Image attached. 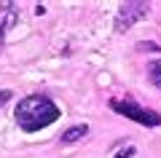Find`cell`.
I'll return each mask as SVG.
<instances>
[{
	"mask_svg": "<svg viewBox=\"0 0 161 158\" xmlns=\"http://www.w3.org/2000/svg\"><path fill=\"white\" fill-rule=\"evenodd\" d=\"M148 11H150V6L142 3V0H137V3H124L121 11H118V16H115V30H118V32H126L134 22H140L142 16H148Z\"/></svg>",
	"mask_w": 161,
	"mask_h": 158,
	"instance_id": "cell-3",
	"label": "cell"
},
{
	"mask_svg": "<svg viewBox=\"0 0 161 158\" xmlns=\"http://www.w3.org/2000/svg\"><path fill=\"white\" fill-rule=\"evenodd\" d=\"M110 107H113L118 115H124V118L137 121L140 126H161V113L148 110V107H140V105H134L132 99H110Z\"/></svg>",
	"mask_w": 161,
	"mask_h": 158,
	"instance_id": "cell-2",
	"label": "cell"
},
{
	"mask_svg": "<svg viewBox=\"0 0 161 158\" xmlns=\"http://www.w3.org/2000/svg\"><path fill=\"white\" fill-rule=\"evenodd\" d=\"M14 115H16V123L22 131L35 134V131L51 126L59 118V107H57V102L46 94H30L16 105V113Z\"/></svg>",
	"mask_w": 161,
	"mask_h": 158,
	"instance_id": "cell-1",
	"label": "cell"
},
{
	"mask_svg": "<svg viewBox=\"0 0 161 158\" xmlns=\"http://www.w3.org/2000/svg\"><path fill=\"white\" fill-rule=\"evenodd\" d=\"M137 48H140V51H161V46L148 43V40H140V43H137Z\"/></svg>",
	"mask_w": 161,
	"mask_h": 158,
	"instance_id": "cell-6",
	"label": "cell"
},
{
	"mask_svg": "<svg viewBox=\"0 0 161 158\" xmlns=\"http://www.w3.org/2000/svg\"><path fill=\"white\" fill-rule=\"evenodd\" d=\"M8 99H11V91H8V89H3V91H0V105H6Z\"/></svg>",
	"mask_w": 161,
	"mask_h": 158,
	"instance_id": "cell-8",
	"label": "cell"
},
{
	"mask_svg": "<svg viewBox=\"0 0 161 158\" xmlns=\"http://www.w3.org/2000/svg\"><path fill=\"white\" fill-rule=\"evenodd\" d=\"M148 70H150V78H153V83L161 86V62H153Z\"/></svg>",
	"mask_w": 161,
	"mask_h": 158,
	"instance_id": "cell-5",
	"label": "cell"
},
{
	"mask_svg": "<svg viewBox=\"0 0 161 158\" xmlns=\"http://www.w3.org/2000/svg\"><path fill=\"white\" fill-rule=\"evenodd\" d=\"M86 134H89V126H86V123H75V126H70V129L59 137V142H62V145H73V142L83 139Z\"/></svg>",
	"mask_w": 161,
	"mask_h": 158,
	"instance_id": "cell-4",
	"label": "cell"
},
{
	"mask_svg": "<svg viewBox=\"0 0 161 158\" xmlns=\"http://www.w3.org/2000/svg\"><path fill=\"white\" fill-rule=\"evenodd\" d=\"M158 89H161V86H158Z\"/></svg>",
	"mask_w": 161,
	"mask_h": 158,
	"instance_id": "cell-9",
	"label": "cell"
},
{
	"mask_svg": "<svg viewBox=\"0 0 161 158\" xmlns=\"http://www.w3.org/2000/svg\"><path fill=\"white\" fill-rule=\"evenodd\" d=\"M132 155H134V147H126V150L115 153V158H132Z\"/></svg>",
	"mask_w": 161,
	"mask_h": 158,
	"instance_id": "cell-7",
	"label": "cell"
}]
</instances>
